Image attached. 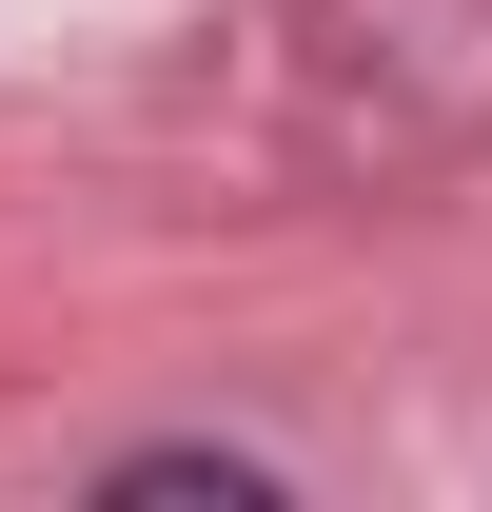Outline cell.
Segmentation results:
<instances>
[{
  "mask_svg": "<svg viewBox=\"0 0 492 512\" xmlns=\"http://www.w3.org/2000/svg\"><path fill=\"white\" fill-rule=\"evenodd\" d=\"M119 493H217V512H256L276 473H256V453H119Z\"/></svg>",
  "mask_w": 492,
  "mask_h": 512,
  "instance_id": "1",
  "label": "cell"
}]
</instances>
